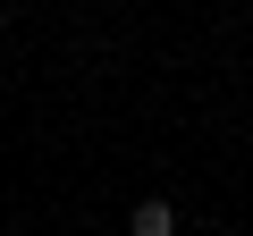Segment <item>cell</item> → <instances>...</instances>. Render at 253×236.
I'll return each mask as SVG.
<instances>
[{
    "label": "cell",
    "mask_w": 253,
    "mask_h": 236,
    "mask_svg": "<svg viewBox=\"0 0 253 236\" xmlns=\"http://www.w3.org/2000/svg\"><path fill=\"white\" fill-rule=\"evenodd\" d=\"M211 236H228V228H211Z\"/></svg>",
    "instance_id": "cell-2"
},
{
    "label": "cell",
    "mask_w": 253,
    "mask_h": 236,
    "mask_svg": "<svg viewBox=\"0 0 253 236\" xmlns=\"http://www.w3.org/2000/svg\"><path fill=\"white\" fill-rule=\"evenodd\" d=\"M126 236H177V202H135L126 211Z\"/></svg>",
    "instance_id": "cell-1"
}]
</instances>
